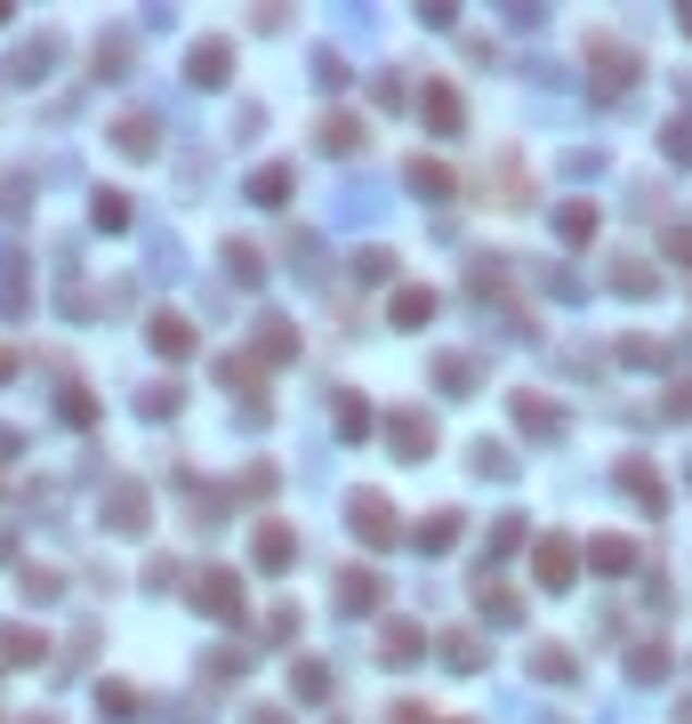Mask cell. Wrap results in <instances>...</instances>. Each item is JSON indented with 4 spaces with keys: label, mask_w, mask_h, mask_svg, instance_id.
Segmentation results:
<instances>
[{
    "label": "cell",
    "mask_w": 692,
    "mask_h": 724,
    "mask_svg": "<svg viewBox=\"0 0 692 724\" xmlns=\"http://www.w3.org/2000/svg\"><path fill=\"white\" fill-rule=\"evenodd\" d=\"M588 57H596V97H628V89H637V49H620V40L613 33H596V40H588Z\"/></svg>",
    "instance_id": "1"
},
{
    "label": "cell",
    "mask_w": 692,
    "mask_h": 724,
    "mask_svg": "<svg viewBox=\"0 0 692 724\" xmlns=\"http://www.w3.org/2000/svg\"><path fill=\"white\" fill-rule=\"evenodd\" d=\"M153 524V500H146V483H106V531H146Z\"/></svg>",
    "instance_id": "2"
},
{
    "label": "cell",
    "mask_w": 692,
    "mask_h": 724,
    "mask_svg": "<svg viewBox=\"0 0 692 724\" xmlns=\"http://www.w3.org/2000/svg\"><path fill=\"white\" fill-rule=\"evenodd\" d=\"M186 73L201 81V89H226V81H234V40H194V49H186Z\"/></svg>",
    "instance_id": "3"
},
{
    "label": "cell",
    "mask_w": 692,
    "mask_h": 724,
    "mask_svg": "<svg viewBox=\"0 0 692 724\" xmlns=\"http://www.w3.org/2000/svg\"><path fill=\"white\" fill-rule=\"evenodd\" d=\"M419 121H427L435 137H459L467 106H459V89H452V81H427V97H419Z\"/></svg>",
    "instance_id": "4"
},
{
    "label": "cell",
    "mask_w": 692,
    "mask_h": 724,
    "mask_svg": "<svg viewBox=\"0 0 692 724\" xmlns=\"http://www.w3.org/2000/svg\"><path fill=\"white\" fill-rule=\"evenodd\" d=\"M194 604L210 612V619H234V612H242V579H234V572H201V579H194Z\"/></svg>",
    "instance_id": "5"
},
{
    "label": "cell",
    "mask_w": 692,
    "mask_h": 724,
    "mask_svg": "<svg viewBox=\"0 0 692 724\" xmlns=\"http://www.w3.org/2000/svg\"><path fill=\"white\" fill-rule=\"evenodd\" d=\"M516 427L532 434V443H556V434H564V403H547V395H516Z\"/></svg>",
    "instance_id": "6"
},
{
    "label": "cell",
    "mask_w": 692,
    "mask_h": 724,
    "mask_svg": "<svg viewBox=\"0 0 692 724\" xmlns=\"http://www.w3.org/2000/svg\"><path fill=\"white\" fill-rule=\"evenodd\" d=\"M419 652H427V628H419V619H386V636H379V660H386V668H411Z\"/></svg>",
    "instance_id": "7"
},
{
    "label": "cell",
    "mask_w": 692,
    "mask_h": 724,
    "mask_svg": "<svg viewBox=\"0 0 692 724\" xmlns=\"http://www.w3.org/2000/svg\"><path fill=\"white\" fill-rule=\"evenodd\" d=\"M386 443H395L403 459H427V451H435V419H419V410H395V419H386Z\"/></svg>",
    "instance_id": "8"
},
{
    "label": "cell",
    "mask_w": 692,
    "mask_h": 724,
    "mask_svg": "<svg viewBox=\"0 0 692 724\" xmlns=\"http://www.w3.org/2000/svg\"><path fill=\"white\" fill-rule=\"evenodd\" d=\"M346 515H355V531H362L371 548H386V540H395V507H386L379 491H355V507H346Z\"/></svg>",
    "instance_id": "9"
},
{
    "label": "cell",
    "mask_w": 692,
    "mask_h": 724,
    "mask_svg": "<svg viewBox=\"0 0 692 724\" xmlns=\"http://www.w3.org/2000/svg\"><path fill=\"white\" fill-rule=\"evenodd\" d=\"M532 572H540V588H572V572H580L572 540H540L532 548Z\"/></svg>",
    "instance_id": "10"
},
{
    "label": "cell",
    "mask_w": 692,
    "mask_h": 724,
    "mask_svg": "<svg viewBox=\"0 0 692 724\" xmlns=\"http://www.w3.org/2000/svg\"><path fill=\"white\" fill-rule=\"evenodd\" d=\"M475 612H483V619H492V628H516V619H523V596H507V588H499V579H492V572H483V579H475Z\"/></svg>",
    "instance_id": "11"
},
{
    "label": "cell",
    "mask_w": 692,
    "mask_h": 724,
    "mask_svg": "<svg viewBox=\"0 0 692 724\" xmlns=\"http://www.w3.org/2000/svg\"><path fill=\"white\" fill-rule=\"evenodd\" d=\"M113 145H121L129 161H146L153 145H161V121H153V113H121V121H113Z\"/></svg>",
    "instance_id": "12"
},
{
    "label": "cell",
    "mask_w": 692,
    "mask_h": 724,
    "mask_svg": "<svg viewBox=\"0 0 692 724\" xmlns=\"http://www.w3.org/2000/svg\"><path fill=\"white\" fill-rule=\"evenodd\" d=\"M379 596H386V579L379 572H338V612H379Z\"/></svg>",
    "instance_id": "13"
},
{
    "label": "cell",
    "mask_w": 692,
    "mask_h": 724,
    "mask_svg": "<svg viewBox=\"0 0 692 724\" xmlns=\"http://www.w3.org/2000/svg\"><path fill=\"white\" fill-rule=\"evenodd\" d=\"M146 339H153V355H170V363H186V355H194V322H186V315H153Z\"/></svg>",
    "instance_id": "14"
},
{
    "label": "cell",
    "mask_w": 692,
    "mask_h": 724,
    "mask_svg": "<svg viewBox=\"0 0 692 724\" xmlns=\"http://www.w3.org/2000/svg\"><path fill=\"white\" fill-rule=\"evenodd\" d=\"M403 177H411V194H419V201H452V194H459V177L443 170V161H427V154H419Z\"/></svg>",
    "instance_id": "15"
},
{
    "label": "cell",
    "mask_w": 692,
    "mask_h": 724,
    "mask_svg": "<svg viewBox=\"0 0 692 724\" xmlns=\"http://www.w3.org/2000/svg\"><path fill=\"white\" fill-rule=\"evenodd\" d=\"M40 652H49V645H40L33 628H9V619H0V668H33Z\"/></svg>",
    "instance_id": "16"
},
{
    "label": "cell",
    "mask_w": 692,
    "mask_h": 724,
    "mask_svg": "<svg viewBox=\"0 0 692 724\" xmlns=\"http://www.w3.org/2000/svg\"><path fill=\"white\" fill-rule=\"evenodd\" d=\"M386 315H395V330H419V322H435V290H395V306H386Z\"/></svg>",
    "instance_id": "17"
},
{
    "label": "cell",
    "mask_w": 692,
    "mask_h": 724,
    "mask_svg": "<svg viewBox=\"0 0 692 724\" xmlns=\"http://www.w3.org/2000/svg\"><path fill=\"white\" fill-rule=\"evenodd\" d=\"M355 145H371V130H362L355 113H331V121H322V154H355Z\"/></svg>",
    "instance_id": "18"
},
{
    "label": "cell",
    "mask_w": 692,
    "mask_h": 724,
    "mask_svg": "<svg viewBox=\"0 0 692 724\" xmlns=\"http://www.w3.org/2000/svg\"><path fill=\"white\" fill-rule=\"evenodd\" d=\"M291 355H298L291 322H274V315H267V322H258V355H250V363H291Z\"/></svg>",
    "instance_id": "19"
},
{
    "label": "cell",
    "mask_w": 692,
    "mask_h": 724,
    "mask_svg": "<svg viewBox=\"0 0 692 724\" xmlns=\"http://www.w3.org/2000/svg\"><path fill=\"white\" fill-rule=\"evenodd\" d=\"M291 555H298V540H291L282 524H267V531H258V572H291Z\"/></svg>",
    "instance_id": "20"
},
{
    "label": "cell",
    "mask_w": 692,
    "mask_h": 724,
    "mask_svg": "<svg viewBox=\"0 0 692 724\" xmlns=\"http://www.w3.org/2000/svg\"><path fill=\"white\" fill-rule=\"evenodd\" d=\"M49 65H57V40H49V33L16 49V81H49Z\"/></svg>",
    "instance_id": "21"
},
{
    "label": "cell",
    "mask_w": 692,
    "mask_h": 724,
    "mask_svg": "<svg viewBox=\"0 0 692 724\" xmlns=\"http://www.w3.org/2000/svg\"><path fill=\"white\" fill-rule=\"evenodd\" d=\"M226 274H234L242 290H258V282H267V258H258L250 242H226Z\"/></svg>",
    "instance_id": "22"
},
{
    "label": "cell",
    "mask_w": 692,
    "mask_h": 724,
    "mask_svg": "<svg viewBox=\"0 0 692 724\" xmlns=\"http://www.w3.org/2000/svg\"><path fill=\"white\" fill-rule=\"evenodd\" d=\"M419 548H427V555L459 548V515H452V507H443V515H427V524H419Z\"/></svg>",
    "instance_id": "23"
},
{
    "label": "cell",
    "mask_w": 692,
    "mask_h": 724,
    "mask_svg": "<svg viewBox=\"0 0 692 724\" xmlns=\"http://www.w3.org/2000/svg\"><path fill=\"white\" fill-rule=\"evenodd\" d=\"M620 483H628V491H637V500H644V507H660V500H668V491H660V475H653V467H644V459H620Z\"/></svg>",
    "instance_id": "24"
},
{
    "label": "cell",
    "mask_w": 692,
    "mask_h": 724,
    "mask_svg": "<svg viewBox=\"0 0 692 724\" xmlns=\"http://www.w3.org/2000/svg\"><path fill=\"white\" fill-rule=\"evenodd\" d=\"M613 282L628 290V298H653V290H660V274H653L644 258H620V266H613Z\"/></svg>",
    "instance_id": "25"
},
{
    "label": "cell",
    "mask_w": 692,
    "mask_h": 724,
    "mask_svg": "<svg viewBox=\"0 0 692 724\" xmlns=\"http://www.w3.org/2000/svg\"><path fill=\"white\" fill-rule=\"evenodd\" d=\"M218 379H226V386H242V395L258 403V363H250V355H218ZM258 410H267V403H258Z\"/></svg>",
    "instance_id": "26"
},
{
    "label": "cell",
    "mask_w": 692,
    "mask_h": 724,
    "mask_svg": "<svg viewBox=\"0 0 692 724\" xmlns=\"http://www.w3.org/2000/svg\"><path fill=\"white\" fill-rule=\"evenodd\" d=\"M475 475H499V483H507V475H516V451L483 434V443H475Z\"/></svg>",
    "instance_id": "27"
},
{
    "label": "cell",
    "mask_w": 692,
    "mask_h": 724,
    "mask_svg": "<svg viewBox=\"0 0 692 724\" xmlns=\"http://www.w3.org/2000/svg\"><path fill=\"white\" fill-rule=\"evenodd\" d=\"M282 194H291V170H282V161H267V170L250 177V201H267V210H274Z\"/></svg>",
    "instance_id": "28"
},
{
    "label": "cell",
    "mask_w": 692,
    "mask_h": 724,
    "mask_svg": "<svg viewBox=\"0 0 692 724\" xmlns=\"http://www.w3.org/2000/svg\"><path fill=\"white\" fill-rule=\"evenodd\" d=\"M556 234H564V242H588V234H596V210H588V201H564Z\"/></svg>",
    "instance_id": "29"
},
{
    "label": "cell",
    "mask_w": 692,
    "mask_h": 724,
    "mask_svg": "<svg viewBox=\"0 0 692 724\" xmlns=\"http://www.w3.org/2000/svg\"><path fill=\"white\" fill-rule=\"evenodd\" d=\"M25 596H33V604H57V596H65V579H57L49 564H25Z\"/></svg>",
    "instance_id": "30"
},
{
    "label": "cell",
    "mask_w": 692,
    "mask_h": 724,
    "mask_svg": "<svg viewBox=\"0 0 692 724\" xmlns=\"http://www.w3.org/2000/svg\"><path fill=\"white\" fill-rule=\"evenodd\" d=\"M443 660H452V668H483V645L467 628H452V636H443Z\"/></svg>",
    "instance_id": "31"
},
{
    "label": "cell",
    "mask_w": 692,
    "mask_h": 724,
    "mask_svg": "<svg viewBox=\"0 0 692 724\" xmlns=\"http://www.w3.org/2000/svg\"><path fill=\"white\" fill-rule=\"evenodd\" d=\"M588 564H596V572H628V564H637V548H628V540H596V548H588Z\"/></svg>",
    "instance_id": "32"
},
{
    "label": "cell",
    "mask_w": 692,
    "mask_h": 724,
    "mask_svg": "<svg viewBox=\"0 0 692 724\" xmlns=\"http://www.w3.org/2000/svg\"><path fill=\"white\" fill-rule=\"evenodd\" d=\"M532 668L547 676V685H572V676H580V660H572V652H556V645H547V652L532 660Z\"/></svg>",
    "instance_id": "33"
},
{
    "label": "cell",
    "mask_w": 692,
    "mask_h": 724,
    "mask_svg": "<svg viewBox=\"0 0 692 724\" xmlns=\"http://www.w3.org/2000/svg\"><path fill=\"white\" fill-rule=\"evenodd\" d=\"M291 685L307 692V700H322V692H331V668H322V660H298V668H291Z\"/></svg>",
    "instance_id": "34"
},
{
    "label": "cell",
    "mask_w": 692,
    "mask_h": 724,
    "mask_svg": "<svg viewBox=\"0 0 692 724\" xmlns=\"http://www.w3.org/2000/svg\"><path fill=\"white\" fill-rule=\"evenodd\" d=\"M97 225H106V234H121V225H129V194H97V210H89Z\"/></svg>",
    "instance_id": "35"
},
{
    "label": "cell",
    "mask_w": 692,
    "mask_h": 724,
    "mask_svg": "<svg viewBox=\"0 0 692 724\" xmlns=\"http://www.w3.org/2000/svg\"><path fill=\"white\" fill-rule=\"evenodd\" d=\"M435 379L452 386V395H467V386H475V363H467V355H443V363H435Z\"/></svg>",
    "instance_id": "36"
},
{
    "label": "cell",
    "mask_w": 692,
    "mask_h": 724,
    "mask_svg": "<svg viewBox=\"0 0 692 724\" xmlns=\"http://www.w3.org/2000/svg\"><path fill=\"white\" fill-rule=\"evenodd\" d=\"M628 668H637L644 685H660V676H668V652H660V645H637V660H628Z\"/></svg>",
    "instance_id": "37"
},
{
    "label": "cell",
    "mask_w": 692,
    "mask_h": 724,
    "mask_svg": "<svg viewBox=\"0 0 692 724\" xmlns=\"http://www.w3.org/2000/svg\"><path fill=\"white\" fill-rule=\"evenodd\" d=\"M177 579H186V564H170V555H153V564H146V588H153V596H170Z\"/></svg>",
    "instance_id": "38"
},
{
    "label": "cell",
    "mask_w": 692,
    "mask_h": 724,
    "mask_svg": "<svg viewBox=\"0 0 692 724\" xmlns=\"http://www.w3.org/2000/svg\"><path fill=\"white\" fill-rule=\"evenodd\" d=\"M137 410H146V419H170V410H177V386H146V395H137Z\"/></svg>",
    "instance_id": "39"
},
{
    "label": "cell",
    "mask_w": 692,
    "mask_h": 724,
    "mask_svg": "<svg viewBox=\"0 0 692 724\" xmlns=\"http://www.w3.org/2000/svg\"><path fill=\"white\" fill-rule=\"evenodd\" d=\"M355 274H362V282H386V274H395V250H362Z\"/></svg>",
    "instance_id": "40"
},
{
    "label": "cell",
    "mask_w": 692,
    "mask_h": 724,
    "mask_svg": "<svg viewBox=\"0 0 692 724\" xmlns=\"http://www.w3.org/2000/svg\"><path fill=\"white\" fill-rule=\"evenodd\" d=\"M121 65H129V40H97V73H106V81H113Z\"/></svg>",
    "instance_id": "41"
},
{
    "label": "cell",
    "mask_w": 692,
    "mask_h": 724,
    "mask_svg": "<svg viewBox=\"0 0 692 724\" xmlns=\"http://www.w3.org/2000/svg\"><path fill=\"white\" fill-rule=\"evenodd\" d=\"M314 81H322V89H346V57L322 49V57H314Z\"/></svg>",
    "instance_id": "42"
},
{
    "label": "cell",
    "mask_w": 692,
    "mask_h": 724,
    "mask_svg": "<svg viewBox=\"0 0 692 724\" xmlns=\"http://www.w3.org/2000/svg\"><path fill=\"white\" fill-rule=\"evenodd\" d=\"M668 161H684V170H692V121H668Z\"/></svg>",
    "instance_id": "43"
},
{
    "label": "cell",
    "mask_w": 692,
    "mask_h": 724,
    "mask_svg": "<svg viewBox=\"0 0 692 724\" xmlns=\"http://www.w3.org/2000/svg\"><path fill=\"white\" fill-rule=\"evenodd\" d=\"M97 709H106V716H129L137 692H129V685H106V692H97Z\"/></svg>",
    "instance_id": "44"
},
{
    "label": "cell",
    "mask_w": 692,
    "mask_h": 724,
    "mask_svg": "<svg viewBox=\"0 0 692 724\" xmlns=\"http://www.w3.org/2000/svg\"><path fill=\"white\" fill-rule=\"evenodd\" d=\"M507 548H523V524L507 515V524H492V555H507Z\"/></svg>",
    "instance_id": "45"
},
{
    "label": "cell",
    "mask_w": 692,
    "mask_h": 724,
    "mask_svg": "<svg viewBox=\"0 0 692 724\" xmlns=\"http://www.w3.org/2000/svg\"><path fill=\"white\" fill-rule=\"evenodd\" d=\"M25 210V177H0V218H16Z\"/></svg>",
    "instance_id": "46"
},
{
    "label": "cell",
    "mask_w": 692,
    "mask_h": 724,
    "mask_svg": "<svg viewBox=\"0 0 692 724\" xmlns=\"http://www.w3.org/2000/svg\"><path fill=\"white\" fill-rule=\"evenodd\" d=\"M668 258H684V266H692V225H677V234H668Z\"/></svg>",
    "instance_id": "47"
},
{
    "label": "cell",
    "mask_w": 692,
    "mask_h": 724,
    "mask_svg": "<svg viewBox=\"0 0 692 724\" xmlns=\"http://www.w3.org/2000/svg\"><path fill=\"white\" fill-rule=\"evenodd\" d=\"M250 724H291V716H282V709H250Z\"/></svg>",
    "instance_id": "48"
},
{
    "label": "cell",
    "mask_w": 692,
    "mask_h": 724,
    "mask_svg": "<svg viewBox=\"0 0 692 724\" xmlns=\"http://www.w3.org/2000/svg\"><path fill=\"white\" fill-rule=\"evenodd\" d=\"M9 370H16V355H9V346H0V379H9Z\"/></svg>",
    "instance_id": "49"
},
{
    "label": "cell",
    "mask_w": 692,
    "mask_h": 724,
    "mask_svg": "<svg viewBox=\"0 0 692 724\" xmlns=\"http://www.w3.org/2000/svg\"><path fill=\"white\" fill-rule=\"evenodd\" d=\"M0 25H9V0H0Z\"/></svg>",
    "instance_id": "50"
}]
</instances>
